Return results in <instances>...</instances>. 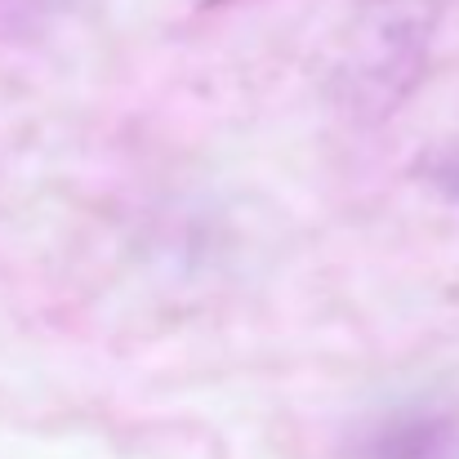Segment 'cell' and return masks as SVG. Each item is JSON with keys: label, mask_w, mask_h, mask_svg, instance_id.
I'll return each mask as SVG.
<instances>
[{"label": "cell", "mask_w": 459, "mask_h": 459, "mask_svg": "<svg viewBox=\"0 0 459 459\" xmlns=\"http://www.w3.org/2000/svg\"><path fill=\"white\" fill-rule=\"evenodd\" d=\"M442 0H361L334 45V94L357 117H388L415 90Z\"/></svg>", "instance_id": "obj_1"}, {"label": "cell", "mask_w": 459, "mask_h": 459, "mask_svg": "<svg viewBox=\"0 0 459 459\" xmlns=\"http://www.w3.org/2000/svg\"><path fill=\"white\" fill-rule=\"evenodd\" d=\"M366 459H459V429L442 415H415L379 429Z\"/></svg>", "instance_id": "obj_2"}, {"label": "cell", "mask_w": 459, "mask_h": 459, "mask_svg": "<svg viewBox=\"0 0 459 459\" xmlns=\"http://www.w3.org/2000/svg\"><path fill=\"white\" fill-rule=\"evenodd\" d=\"M446 192H451V196H459V156H455V165L446 169Z\"/></svg>", "instance_id": "obj_3"}, {"label": "cell", "mask_w": 459, "mask_h": 459, "mask_svg": "<svg viewBox=\"0 0 459 459\" xmlns=\"http://www.w3.org/2000/svg\"><path fill=\"white\" fill-rule=\"evenodd\" d=\"M205 4H219V0H205Z\"/></svg>", "instance_id": "obj_4"}]
</instances>
